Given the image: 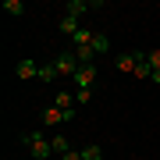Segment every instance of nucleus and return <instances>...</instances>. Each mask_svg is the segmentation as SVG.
Returning <instances> with one entry per match:
<instances>
[{
    "mask_svg": "<svg viewBox=\"0 0 160 160\" xmlns=\"http://www.w3.org/2000/svg\"><path fill=\"white\" fill-rule=\"evenodd\" d=\"M22 142L29 146V153H32L36 160H46V157H53V146H50V139H46L39 128H36V132H29V135H22Z\"/></svg>",
    "mask_w": 160,
    "mask_h": 160,
    "instance_id": "1",
    "label": "nucleus"
},
{
    "mask_svg": "<svg viewBox=\"0 0 160 160\" xmlns=\"http://www.w3.org/2000/svg\"><path fill=\"white\" fill-rule=\"evenodd\" d=\"M53 68H57V75H78V57H75V50H64V53H57V57H53Z\"/></svg>",
    "mask_w": 160,
    "mask_h": 160,
    "instance_id": "2",
    "label": "nucleus"
},
{
    "mask_svg": "<svg viewBox=\"0 0 160 160\" xmlns=\"http://www.w3.org/2000/svg\"><path fill=\"white\" fill-rule=\"evenodd\" d=\"M142 61H146V53H142V50H125V53H118V61H114V64H118L121 71H132V75H135V68H139Z\"/></svg>",
    "mask_w": 160,
    "mask_h": 160,
    "instance_id": "3",
    "label": "nucleus"
},
{
    "mask_svg": "<svg viewBox=\"0 0 160 160\" xmlns=\"http://www.w3.org/2000/svg\"><path fill=\"white\" fill-rule=\"evenodd\" d=\"M14 75H18V78H25V82H29V78H39V64H36L32 57H22V61L14 64Z\"/></svg>",
    "mask_w": 160,
    "mask_h": 160,
    "instance_id": "4",
    "label": "nucleus"
},
{
    "mask_svg": "<svg viewBox=\"0 0 160 160\" xmlns=\"http://www.w3.org/2000/svg\"><path fill=\"white\" fill-rule=\"evenodd\" d=\"M92 86H96V68L92 64L89 68H78V75H75V92L78 89H92Z\"/></svg>",
    "mask_w": 160,
    "mask_h": 160,
    "instance_id": "5",
    "label": "nucleus"
},
{
    "mask_svg": "<svg viewBox=\"0 0 160 160\" xmlns=\"http://www.w3.org/2000/svg\"><path fill=\"white\" fill-rule=\"evenodd\" d=\"M57 29H61V36H64V39H75L82 25H78V18H68V14H64L61 22H57Z\"/></svg>",
    "mask_w": 160,
    "mask_h": 160,
    "instance_id": "6",
    "label": "nucleus"
},
{
    "mask_svg": "<svg viewBox=\"0 0 160 160\" xmlns=\"http://www.w3.org/2000/svg\"><path fill=\"white\" fill-rule=\"evenodd\" d=\"M89 7H96V4H86V0H68V4H64V14H68V18H82Z\"/></svg>",
    "mask_w": 160,
    "mask_h": 160,
    "instance_id": "7",
    "label": "nucleus"
},
{
    "mask_svg": "<svg viewBox=\"0 0 160 160\" xmlns=\"http://www.w3.org/2000/svg\"><path fill=\"white\" fill-rule=\"evenodd\" d=\"M64 121H68V118H64V110H61V107H53V103L43 110V125H64Z\"/></svg>",
    "mask_w": 160,
    "mask_h": 160,
    "instance_id": "8",
    "label": "nucleus"
},
{
    "mask_svg": "<svg viewBox=\"0 0 160 160\" xmlns=\"http://www.w3.org/2000/svg\"><path fill=\"white\" fill-rule=\"evenodd\" d=\"M75 57H78L82 68H89V64L96 61V50H92V43H89V46H78V50H75Z\"/></svg>",
    "mask_w": 160,
    "mask_h": 160,
    "instance_id": "9",
    "label": "nucleus"
},
{
    "mask_svg": "<svg viewBox=\"0 0 160 160\" xmlns=\"http://www.w3.org/2000/svg\"><path fill=\"white\" fill-rule=\"evenodd\" d=\"M53 107L71 110V107H75V92H53Z\"/></svg>",
    "mask_w": 160,
    "mask_h": 160,
    "instance_id": "10",
    "label": "nucleus"
},
{
    "mask_svg": "<svg viewBox=\"0 0 160 160\" xmlns=\"http://www.w3.org/2000/svg\"><path fill=\"white\" fill-rule=\"evenodd\" d=\"M92 50H96V53H110V39L103 32H92Z\"/></svg>",
    "mask_w": 160,
    "mask_h": 160,
    "instance_id": "11",
    "label": "nucleus"
},
{
    "mask_svg": "<svg viewBox=\"0 0 160 160\" xmlns=\"http://www.w3.org/2000/svg\"><path fill=\"white\" fill-rule=\"evenodd\" d=\"M50 146H53V153H68V149H71V142H68V135H50Z\"/></svg>",
    "mask_w": 160,
    "mask_h": 160,
    "instance_id": "12",
    "label": "nucleus"
},
{
    "mask_svg": "<svg viewBox=\"0 0 160 160\" xmlns=\"http://www.w3.org/2000/svg\"><path fill=\"white\" fill-rule=\"evenodd\" d=\"M53 78H57V68H53V61H50V64H39V82H46V86H50Z\"/></svg>",
    "mask_w": 160,
    "mask_h": 160,
    "instance_id": "13",
    "label": "nucleus"
},
{
    "mask_svg": "<svg viewBox=\"0 0 160 160\" xmlns=\"http://www.w3.org/2000/svg\"><path fill=\"white\" fill-rule=\"evenodd\" d=\"M4 11L11 18H18V14H25V4H22V0H4Z\"/></svg>",
    "mask_w": 160,
    "mask_h": 160,
    "instance_id": "14",
    "label": "nucleus"
},
{
    "mask_svg": "<svg viewBox=\"0 0 160 160\" xmlns=\"http://www.w3.org/2000/svg\"><path fill=\"white\" fill-rule=\"evenodd\" d=\"M82 160H103V149L92 142V146H86V149H82Z\"/></svg>",
    "mask_w": 160,
    "mask_h": 160,
    "instance_id": "15",
    "label": "nucleus"
},
{
    "mask_svg": "<svg viewBox=\"0 0 160 160\" xmlns=\"http://www.w3.org/2000/svg\"><path fill=\"white\" fill-rule=\"evenodd\" d=\"M92 100V89H78L75 92V107H82V103H89Z\"/></svg>",
    "mask_w": 160,
    "mask_h": 160,
    "instance_id": "16",
    "label": "nucleus"
},
{
    "mask_svg": "<svg viewBox=\"0 0 160 160\" xmlns=\"http://www.w3.org/2000/svg\"><path fill=\"white\" fill-rule=\"evenodd\" d=\"M146 64H149L153 71H160V50H149V53H146Z\"/></svg>",
    "mask_w": 160,
    "mask_h": 160,
    "instance_id": "17",
    "label": "nucleus"
},
{
    "mask_svg": "<svg viewBox=\"0 0 160 160\" xmlns=\"http://www.w3.org/2000/svg\"><path fill=\"white\" fill-rule=\"evenodd\" d=\"M61 160H82V149H68V153H64Z\"/></svg>",
    "mask_w": 160,
    "mask_h": 160,
    "instance_id": "18",
    "label": "nucleus"
},
{
    "mask_svg": "<svg viewBox=\"0 0 160 160\" xmlns=\"http://www.w3.org/2000/svg\"><path fill=\"white\" fill-rule=\"evenodd\" d=\"M153 82H157V86H160V71H153Z\"/></svg>",
    "mask_w": 160,
    "mask_h": 160,
    "instance_id": "19",
    "label": "nucleus"
}]
</instances>
